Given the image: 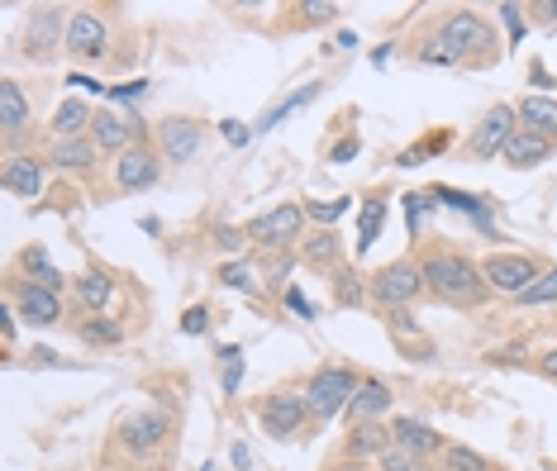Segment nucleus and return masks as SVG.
Listing matches in <instances>:
<instances>
[{
  "label": "nucleus",
  "mask_w": 557,
  "mask_h": 471,
  "mask_svg": "<svg viewBox=\"0 0 557 471\" xmlns=\"http://www.w3.org/2000/svg\"><path fill=\"white\" fill-rule=\"evenodd\" d=\"M382 224H386V206H382V200H367V210H362V244H358V252L372 248V238L382 234Z\"/></svg>",
  "instance_id": "e433bc0d"
},
{
  "label": "nucleus",
  "mask_w": 557,
  "mask_h": 471,
  "mask_svg": "<svg viewBox=\"0 0 557 471\" xmlns=\"http://www.w3.org/2000/svg\"><path fill=\"white\" fill-rule=\"evenodd\" d=\"M67 53L72 58H100L110 48V29H106V20L96 15V10H72L67 15Z\"/></svg>",
  "instance_id": "ddd939ff"
},
{
  "label": "nucleus",
  "mask_w": 557,
  "mask_h": 471,
  "mask_svg": "<svg viewBox=\"0 0 557 471\" xmlns=\"http://www.w3.org/2000/svg\"><path fill=\"white\" fill-rule=\"evenodd\" d=\"M224 138H230V144H234V148H244V144H248V124H238V120H230V124H224Z\"/></svg>",
  "instance_id": "a18cd8bd"
},
{
  "label": "nucleus",
  "mask_w": 557,
  "mask_h": 471,
  "mask_svg": "<svg viewBox=\"0 0 557 471\" xmlns=\"http://www.w3.org/2000/svg\"><path fill=\"white\" fill-rule=\"evenodd\" d=\"M5 300L15 305L20 320H24V324H34V329H53V324H62V300H58V290H48V286H34V282H24V276H10Z\"/></svg>",
  "instance_id": "6e6552de"
},
{
  "label": "nucleus",
  "mask_w": 557,
  "mask_h": 471,
  "mask_svg": "<svg viewBox=\"0 0 557 471\" xmlns=\"http://www.w3.org/2000/svg\"><path fill=\"white\" fill-rule=\"evenodd\" d=\"M391 329H396V334H410L414 320H410V314H405V310H391Z\"/></svg>",
  "instance_id": "3c124183"
},
{
  "label": "nucleus",
  "mask_w": 557,
  "mask_h": 471,
  "mask_svg": "<svg viewBox=\"0 0 557 471\" xmlns=\"http://www.w3.org/2000/svg\"><path fill=\"white\" fill-rule=\"evenodd\" d=\"M290 15H296L300 29H314V24L338 20V5H329V0H306V5H296V10H290Z\"/></svg>",
  "instance_id": "473e14b6"
},
{
  "label": "nucleus",
  "mask_w": 557,
  "mask_h": 471,
  "mask_svg": "<svg viewBox=\"0 0 557 471\" xmlns=\"http://www.w3.org/2000/svg\"><path fill=\"white\" fill-rule=\"evenodd\" d=\"M529 15L553 29V24H557V0H539V5H529Z\"/></svg>",
  "instance_id": "37998d69"
},
{
  "label": "nucleus",
  "mask_w": 557,
  "mask_h": 471,
  "mask_svg": "<svg viewBox=\"0 0 557 471\" xmlns=\"http://www.w3.org/2000/svg\"><path fill=\"white\" fill-rule=\"evenodd\" d=\"M515 114H519V129L548 138V144L557 138V100H553V96H524Z\"/></svg>",
  "instance_id": "393cba45"
},
{
  "label": "nucleus",
  "mask_w": 557,
  "mask_h": 471,
  "mask_svg": "<svg viewBox=\"0 0 557 471\" xmlns=\"http://www.w3.org/2000/svg\"><path fill=\"white\" fill-rule=\"evenodd\" d=\"M358 386H362V376L352 372V367H344V362H329V367H320V372H310V381H306L310 419H314V424H329V419L348 414Z\"/></svg>",
  "instance_id": "f03ea898"
},
{
  "label": "nucleus",
  "mask_w": 557,
  "mask_h": 471,
  "mask_svg": "<svg viewBox=\"0 0 557 471\" xmlns=\"http://www.w3.org/2000/svg\"><path fill=\"white\" fill-rule=\"evenodd\" d=\"M72 300H77L86 314H106L110 300H115V276L91 267V272H82L77 282H72Z\"/></svg>",
  "instance_id": "4be33fe9"
},
{
  "label": "nucleus",
  "mask_w": 557,
  "mask_h": 471,
  "mask_svg": "<svg viewBox=\"0 0 557 471\" xmlns=\"http://www.w3.org/2000/svg\"><path fill=\"white\" fill-rule=\"evenodd\" d=\"M67 15L72 10H58V5L29 10V20H24V53L34 62H48V53L58 48V38H67Z\"/></svg>",
  "instance_id": "9b49d317"
},
{
  "label": "nucleus",
  "mask_w": 557,
  "mask_h": 471,
  "mask_svg": "<svg viewBox=\"0 0 557 471\" xmlns=\"http://www.w3.org/2000/svg\"><path fill=\"white\" fill-rule=\"evenodd\" d=\"M443 44L453 48L458 58H481V62H496V24L481 20L476 10H448L443 24L434 29Z\"/></svg>",
  "instance_id": "7ed1b4c3"
},
{
  "label": "nucleus",
  "mask_w": 557,
  "mask_h": 471,
  "mask_svg": "<svg viewBox=\"0 0 557 471\" xmlns=\"http://www.w3.org/2000/svg\"><path fill=\"white\" fill-rule=\"evenodd\" d=\"M420 467H424L420 457H414L410 448H400V443H391V448L376 457V471H420Z\"/></svg>",
  "instance_id": "c9c22d12"
},
{
  "label": "nucleus",
  "mask_w": 557,
  "mask_h": 471,
  "mask_svg": "<svg viewBox=\"0 0 557 471\" xmlns=\"http://www.w3.org/2000/svg\"><path fill=\"white\" fill-rule=\"evenodd\" d=\"M168 438H172V414L168 410H134L115 429L120 453L134 457V462H148V457H158L162 448H168Z\"/></svg>",
  "instance_id": "20e7f679"
},
{
  "label": "nucleus",
  "mask_w": 557,
  "mask_h": 471,
  "mask_svg": "<svg viewBox=\"0 0 557 471\" xmlns=\"http://www.w3.org/2000/svg\"><path fill=\"white\" fill-rule=\"evenodd\" d=\"M481 276H486L491 290H500V296L515 300L519 290H529L543 276V258H529V252H496V258H486Z\"/></svg>",
  "instance_id": "0eeeda50"
},
{
  "label": "nucleus",
  "mask_w": 557,
  "mask_h": 471,
  "mask_svg": "<svg viewBox=\"0 0 557 471\" xmlns=\"http://www.w3.org/2000/svg\"><path fill=\"white\" fill-rule=\"evenodd\" d=\"M77 338L86 343V348H120L124 343V329L115 320H106V314H91V320L77 324Z\"/></svg>",
  "instance_id": "c85d7f7f"
},
{
  "label": "nucleus",
  "mask_w": 557,
  "mask_h": 471,
  "mask_svg": "<svg viewBox=\"0 0 557 471\" xmlns=\"http://www.w3.org/2000/svg\"><path fill=\"white\" fill-rule=\"evenodd\" d=\"M443 471H491V462L472 448H462V443H453V448H443Z\"/></svg>",
  "instance_id": "c756f323"
},
{
  "label": "nucleus",
  "mask_w": 557,
  "mask_h": 471,
  "mask_svg": "<svg viewBox=\"0 0 557 471\" xmlns=\"http://www.w3.org/2000/svg\"><path fill=\"white\" fill-rule=\"evenodd\" d=\"M367 290H372V305H382V310H405V305H414L424 296V272L414 258H396V262L376 267Z\"/></svg>",
  "instance_id": "39448f33"
},
{
  "label": "nucleus",
  "mask_w": 557,
  "mask_h": 471,
  "mask_svg": "<svg viewBox=\"0 0 557 471\" xmlns=\"http://www.w3.org/2000/svg\"><path fill=\"white\" fill-rule=\"evenodd\" d=\"M386 414H391V386L376 376H362V386H358V396H352L344 419L348 424H382Z\"/></svg>",
  "instance_id": "6ab92c4d"
},
{
  "label": "nucleus",
  "mask_w": 557,
  "mask_h": 471,
  "mask_svg": "<svg viewBox=\"0 0 557 471\" xmlns=\"http://www.w3.org/2000/svg\"><path fill=\"white\" fill-rule=\"evenodd\" d=\"M429 210H434V196H424V190H410V196H405V220H410V234H420V224L429 220Z\"/></svg>",
  "instance_id": "4c0bfd02"
},
{
  "label": "nucleus",
  "mask_w": 557,
  "mask_h": 471,
  "mask_svg": "<svg viewBox=\"0 0 557 471\" xmlns=\"http://www.w3.org/2000/svg\"><path fill=\"white\" fill-rule=\"evenodd\" d=\"M220 282H224V286H234V290H258V282H252V267H248V262H230V267H220Z\"/></svg>",
  "instance_id": "a19ab883"
},
{
  "label": "nucleus",
  "mask_w": 557,
  "mask_h": 471,
  "mask_svg": "<svg viewBox=\"0 0 557 471\" xmlns=\"http://www.w3.org/2000/svg\"><path fill=\"white\" fill-rule=\"evenodd\" d=\"M158 152L148 144H134L129 152H120L115 158V190H124V196H134V190H148L158 186Z\"/></svg>",
  "instance_id": "4468645a"
},
{
  "label": "nucleus",
  "mask_w": 557,
  "mask_h": 471,
  "mask_svg": "<svg viewBox=\"0 0 557 471\" xmlns=\"http://www.w3.org/2000/svg\"><path fill=\"white\" fill-rule=\"evenodd\" d=\"M348 206H352L348 196H338V200H306V214H310V220L320 224V228H334L338 220H344Z\"/></svg>",
  "instance_id": "7c9ffc66"
},
{
  "label": "nucleus",
  "mask_w": 557,
  "mask_h": 471,
  "mask_svg": "<svg viewBox=\"0 0 557 471\" xmlns=\"http://www.w3.org/2000/svg\"><path fill=\"white\" fill-rule=\"evenodd\" d=\"M314 96H320V82H306V86H300V91H296V96H290V100H286V106H282V110H272V114H268V120H262V129H268V124H276V120H286V114H290V110H306V106H310V100H314Z\"/></svg>",
  "instance_id": "58836bf2"
},
{
  "label": "nucleus",
  "mask_w": 557,
  "mask_h": 471,
  "mask_svg": "<svg viewBox=\"0 0 557 471\" xmlns=\"http://www.w3.org/2000/svg\"><path fill=\"white\" fill-rule=\"evenodd\" d=\"M391 424H352V434L344 438V462H376L391 448Z\"/></svg>",
  "instance_id": "412c9836"
},
{
  "label": "nucleus",
  "mask_w": 557,
  "mask_h": 471,
  "mask_svg": "<svg viewBox=\"0 0 557 471\" xmlns=\"http://www.w3.org/2000/svg\"><path fill=\"white\" fill-rule=\"evenodd\" d=\"M334 162H348V158H358V138H344V144H334V152H329Z\"/></svg>",
  "instance_id": "49530a36"
},
{
  "label": "nucleus",
  "mask_w": 557,
  "mask_h": 471,
  "mask_svg": "<svg viewBox=\"0 0 557 471\" xmlns=\"http://www.w3.org/2000/svg\"><path fill=\"white\" fill-rule=\"evenodd\" d=\"M519 129V114L510 106H491L486 114H481V124L472 129V138H467V158H476V162H491V158H500L505 144H510V134Z\"/></svg>",
  "instance_id": "1a4fd4ad"
},
{
  "label": "nucleus",
  "mask_w": 557,
  "mask_h": 471,
  "mask_svg": "<svg viewBox=\"0 0 557 471\" xmlns=\"http://www.w3.org/2000/svg\"><path fill=\"white\" fill-rule=\"evenodd\" d=\"M182 329H186V334H206V329H210V310H206V305H191V310L182 314Z\"/></svg>",
  "instance_id": "79ce46f5"
},
{
  "label": "nucleus",
  "mask_w": 557,
  "mask_h": 471,
  "mask_svg": "<svg viewBox=\"0 0 557 471\" xmlns=\"http://www.w3.org/2000/svg\"><path fill=\"white\" fill-rule=\"evenodd\" d=\"M158 144H162V158H168L172 168H186V162L200 152V144H206V124L172 114V120L158 124Z\"/></svg>",
  "instance_id": "f8f14e48"
},
{
  "label": "nucleus",
  "mask_w": 557,
  "mask_h": 471,
  "mask_svg": "<svg viewBox=\"0 0 557 471\" xmlns=\"http://www.w3.org/2000/svg\"><path fill=\"white\" fill-rule=\"evenodd\" d=\"M258 424H262V434H272L276 443H290L300 429L310 424L306 391H272V396H262L258 400Z\"/></svg>",
  "instance_id": "423d86ee"
},
{
  "label": "nucleus",
  "mask_w": 557,
  "mask_h": 471,
  "mask_svg": "<svg viewBox=\"0 0 557 471\" xmlns=\"http://www.w3.org/2000/svg\"><path fill=\"white\" fill-rule=\"evenodd\" d=\"M329 286H334V305H338V310H362V305L372 300V290H367V282L358 276V267H348V262L329 276Z\"/></svg>",
  "instance_id": "cd10ccee"
},
{
  "label": "nucleus",
  "mask_w": 557,
  "mask_h": 471,
  "mask_svg": "<svg viewBox=\"0 0 557 471\" xmlns=\"http://www.w3.org/2000/svg\"><path fill=\"white\" fill-rule=\"evenodd\" d=\"M5 190L10 196H20V200H39L44 196V186H48V168H44V158H34V152H20V158H5Z\"/></svg>",
  "instance_id": "dca6fc26"
},
{
  "label": "nucleus",
  "mask_w": 557,
  "mask_h": 471,
  "mask_svg": "<svg viewBox=\"0 0 557 471\" xmlns=\"http://www.w3.org/2000/svg\"><path fill=\"white\" fill-rule=\"evenodd\" d=\"M20 272H24V282H34V286H48V290H62V286H67V276H62L58 267L48 262L44 244H29V248L20 252Z\"/></svg>",
  "instance_id": "bb28decb"
},
{
  "label": "nucleus",
  "mask_w": 557,
  "mask_h": 471,
  "mask_svg": "<svg viewBox=\"0 0 557 471\" xmlns=\"http://www.w3.org/2000/svg\"><path fill=\"white\" fill-rule=\"evenodd\" d=\"M500 15L510 20V38L519 44V34H524V20H519V5H500Z\"/></svg>",
  "instance_id": "de8ad7c7"
},
{
  "label": "nucleus",
  "mask_w": 557,
  "mask_h": 471,
  "mask_svg": "<svg viewBox=\"0 0 557 471\" xmlns=\"http://www.w3.org/2000/svg\"><path fill=\"white\" fill-rule=\"evenodd\" d=\"M91 138H96V148L100 152H129L134 144H144V129H138L134 120H124V114L115 110H96V120H91Z\"/></svg>",
  "instance_id": "2eb2a0df"
},
{
  "label": "nucleus",
  "mask_w": 557,
  "mask_h": 471,
  "mask_svg": "<svg viewBox=\"0 0 557 471\" xmlns=\"http://www.w3.org/2000/svg\"><path fill=\"white\" fill-rule=\"evenodd\" d=\"M220 381H224V391H238V376H244V348H224V358H220Z\"/></svg>",
  "instance_id": "ea45409f"
},
{
  "label": "nucleus",
  "mask_w": 557,
  "mask_h": 471,
  "mask_svg": "<svg viewBox=\"0 0 557 471\" xmlns=\"http://www.w3.org/2000/svg\"><path fill=\"white\" fill-rule=\"evenodd\" d=\"M300 262L334 276L338 267H344V244H338L334 228H310V234L300 238Z\"/></svg>",
  "instance_id": "aec40b11"
},
{
  "label": "nucleus",
  "mask_w": 557,
  "mask_h": 471,
  "mask_svg": "<svg viewBox=\"0 0 557 471\" xmlns=\"http://www.w3.org/2000/svg\"><path fill=\"white\" fill-rule=\"evenodd\" d=\"M24 124H29V96L15 76H5L0 82V134H5V144L24 134Z\"/></svg>",
  "instance_id": "b1692460"
},
{
  "label": "nucleus",
  "mask_w": 557,
  "mask_h": 471,
  "mask_svg": "<svg viewBox=\"0 0 557 471\" xmlns=\"http://www.w3.org/2000/svg\"><path fill=\"white\" fill-rule=\"evenodd\" d=\"M290 262H296V258H290V252H286V248H272V258H268V262H262V290H286L282 282H286Z\"/></svg>",
  "instance_id": "2f4dec72"
},
{
  "label": "nucleus",
  "mask_w": 557,
  "mask_h": 471,
  "mask_svg": "<svg viewBox=\"0 0 557 471\" xmlns=\"http://www.w3.org/2000/svg\"><path fill=\"white\" fill-rule=\"evenodd\" d=\"M286 310H296L300 320H314V305H310L306 296H300V290H286Z\"/></svg>",
  "instance_id": "c03bdc74"
},
{
  "label": "nucleus",
  "mask_w": 557,
  "mask_h": 471,
  "mask_svg": "<svg viewBox=\"0 0 557 471\" xmlns=\"http://www.w3.org/2000/svg\"><path fill=\"white\" fill-rule=\"evenodd\" d=\"M29 362H34V367H67V362L58 358V352H48V348H34V352H29Z\"/></svg>",
  "instance_id": "09e8293b"
},
{
  "label": "nucleus",
  "mask_w": 557,
  "mask_h": 471,
  "mask_svg": "<svg viewBox=\"0 0 557 471\" xmlns=\"http://www.w3.org/2000/svg\"><path fill=\"white\" fill-rule=\"evenodd\" d=\"M553 300H557V267H553V272H543L534 286L515 296V305H553Z\"/></svg>",
  "instance_id": "72a5a7b5"
},
{
  "label": "nucleus",
  "mask_w": 557,
  "mask_h": 471,
  "mask_svg": "<svg viewBox=\"0 0 557 471\" xmlns=\"http://www.w3.org/2000/svg\"><path fill=\"white\" fill-rule=\"evenodd\" d=\"M91 120H96V110L86 106V100L67 96L53 110V138H82V134H91Z\"/></svg>",
  "instance_id": "a878e982"
},
{
  "label": "nucleus",
  "mask_w": 557,
  "mask_h": 471,
  "mask_svg": "<svg viewBox=\"0 0 557 471\" xmlns=\"http://www.w3.org/2000/svg\"><path fill=\"white\" fill-rule=\"evenodd\" d=\"M539 372L548 376V381H557V348H548V352L539 358Z\"/></svg>",
  "instance_id": "8fccbe9b"
},
{
  "label": "nucleus",
  "mask_w": 557,
  "mask_h": 471,
  "mask_svg": "<svg viewBox=\"0 0 557 471\" xmlns=\"http://www.w3.org/2000/svg\"><path fill=\"white\" fill-rule=\"evenodd\" d=\"M420 62H429V67H458V53H453V48L448 44H443V38L438 34H429L424 38V44H420Z\"/></svg>",
  "instance_id": "f704fd0d"
},
{
  "label": "nucleus",
  "mask_w": 557,
  "mask_h": 471,
  "mask_svg": "<svg viewBox=\"0 0 557 471\" xmlns=\"http://www.w3.org/2000/svg\"><path fill=\"white\" fill-rule=\"evenodd\" d=\"M500 158H505V168L529 172V168H539V162L553 158V144H548V138H539V134H529V129H515Z\"/></svg>",
  "instance_id": "5701e85b"
},
{
  "label": "nucleus",
  "mask_w": 557,
  "mask_h": 471,
  "mask_svg": "<svg viewBox=\"0 0 557 471\" xmlns=\"http://www.w3.org/2000/svg\"><path fill=\"white\" fill-rule=\"evenodd\" d=\"M420 272H424L429 296L438 305H453V310H476L491 296L481 267L472 258H462V252H453L448 244H429V252L420 258Z\"/></svg>",
  "instance_id": "f257e3e1"
},
{
  "label": "nucleus",
  "mask_w": 557,
  "mask_h": 471,
  "mask_svg": "<svg viewBox=\"0 0 557 471\" xmlns=\"http://www.w3.org/2000/svg\"><path fill=\"white\" fill-rule=\"evenodd\" d=\"M96 158H100V148H96L91 134H82V138H53V148H48V168L72 172V176H91L96 172Z\"/></svg>",
  "instance_id": "f3484780"
},
{
  "label": "nucleus",
  "mask_w": 557,
  "mask_h": 471,
  "mask_svg": "<svg viewBox=\"0 0 557 471\" xmlns=\"http://www.w3.org/2000/svg\"><path fill=\"white\" fill-rule=\"evenodd\" d=\"M306 206H276V210H262L258 220H248L244 234L252 238V244H262V248H286V244H296L300 238V228H306Z\"/></svg>",
  "instance_id": "9d476101"
},
{
  "label": "nucleus",
  "mask_w": 557,
  "mask_h": 471,
  "mask_svg": "<svg viewBox=\"0 0 557 471\" xmlns=\"http://www.w3.org/2000/svg\"><path fill=\"white\" fill-rule=\"evenodd\" d=\"M391 438H396L400 448H410L414 457H420V462H424V457H443V448H448L438 429H429L424 419H410V414L391 419Z\"/></svg>",
  "instance_id": "a211bd4d"
}]
</instances>
